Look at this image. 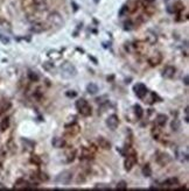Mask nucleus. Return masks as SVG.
Masks as SVG:
<instances>
[{
	"label": "nucleus",
	"mask_w": 189,
	"mask_h": 191,
	"mask_svg": "<svg viewBox=\"0 0 189 191\" xmlns=\"http://www.w3.org/2000/svg\"><path fill=\"white\" fill-rule=\"evenodd\" d=\"M60 71H61V76L64 79H70L74 78L77 75V69L76 66L71 64L70 62H64L63 64H61L60 66Z\"/></svg>",
	"instance_id": "f257e3e1"
},
{
	"label": "nucleus",
	"mask_w": 189,
	"mask_h": 191,
	"mask_svg": "<svg viewBox=\"0 0 189 191\" xmlns=\"http://www.w3.org/2000/svg\"><path fill=\"white\" fill-rule=\"evenodd\" d=\"M21 7L27 16H33L39 9V1L38 0H22Z\"/></svg>",
	"instance_id": "f03ea898"
},
{
	"label": "nucleus",
	"mask_w": 189,
	"mask_h": 191,
	"mask_svg": "<svg viewBox=\"0 0 189 191\" xmlns=\"http://www.w3.org/2000/svg\"><path fill=\"white\" fill-rule=\"evenodd\" d=\"M48 23L49 26L55 27V28H61L63 26V18L59 12H52L48 15Z\"/></svg>",
	"instance_id": "7ed1b4c3"
},
{
	"label": "nucleus",
	"mask_w": 189,
	"mask_h": 191,
	"mask_svg": "<svg viewBox=\"0 0 189 191\" xmlns=\"http://www.w3.org/2000/svg\"><path fill=\"white\" fill-rule=\"evenodd\" d=\"M55 181H56V183L62 185L70 184V182L72 181V174L69 170H63L55 177Z\"/></svg>",
	"instance_id": "20e7f679"
},
{
	"label": "nucleus",
	"mask_w": 189,
	"mask_h": 191,
	"mask_svg": "<svg viewBox=\"0 0 189 191\" xmlns=\"http://www.w3.org/2000/svg\"><path fill=\"white\" fill-rule=\"evenodd\" d=\"M155 161H157V163L159 165H161V167H166L167 164H169L170 161H172V157H170L169 155L167 154V153H157V156H155Z\"/></svg>",
	"instance_id": "39448f33"
},
{
	"label": "nucleus",
	"mask_w": 189,
	"mask_h": 191,
	"mask_svg": "<svg viewBox=\"0 0 189 191\" xmlns=\"http://www.w3.org/2000/svg\"><path fill=\"white\" fill-rule=\"evenodd\" d=\"M136 163H137V154H129V155H126V158H125L124 162L125 170L126 172H131Z\"/></svg>",
	"instance_id": "423d86ee"
},
{
	"label": "nucleus",
	"mask_w": 189,
	"mask_h": 191,
	"mask_svg": "<svg viewBox=\"0 0 189 191\" xmlns=\"http://www.w3.org/2000/svg\"><path fill=\"white\" fill-rule=\"evenodd\" d=\"M79 132H81V126H79L77 122H71V124H69V125H65V133H67L68 135L75 136V135H77Z\"/></svg>",
	"instance_id": "0eeeda50"
},
{
	"label": "nucleus",
	"mask_w": 189,
	"mask_h": 191,
	"mask_svg": "<svg viewBox=\"0 0 189 191\" xmlns=\"http://www.w3.org/2000/svg\"><path fill=\"white\" fill-rule=\"evenodd\" d=\"M133 91H134V93H136V96H137L138 98H144L146 96V93L148 92L147 91V87L143 83H137L136 85L133 86Z\"/></svg>",
	"instance_id": "6e6552de"
},
{
	"label": "nucleus",
	"mask_w": 189,
	"mask_h": 191,
	"mask_svg": "<svg viewBox=\"0 0 189 191\" xmlns=\"http://www.w3.org/2000/svg\"><path fill=\"white\" fill-rule=\"evenodd\" d=\"M118 125H119V118L116 114H111L110 117L106 119V126L110 128L111 131H116Z\"/></svg>",
	"instance_id": "1a4fd4ad"
},
{
	"label": "nucleus",
	"mask_w": 189,
	"mask_h": 191,
	"mask_svg": "<svg viewBox=\"0 0 189 191\" xmlns=\"http://www.w3.org/2000/svg\"><path fill=\"white\" fill-rule=\"evenodd\" d=\"M36 188L38 186V184H31L29 182H27V181H25L24 178H19L15 183H14V189H31V188Z\"/></svg>",
	"instance_id": "9d476101"
},
{
	"label": "nucleus",
	"mask_w": 189,
	"mask_h": 191,
	"mask_svg": "<svg viewBox=\"0 0 189 191\" xmlns=\"http://www.w3.org/2000/svg\"><path fill=\"white\" fill-rule=\"evenodd\" d=\"M162 62V55L161 53H154L148 57V64L151 66H158Z\"/></svg>",
	"instance_id": "9b49d317"
},
{
	"label": "nucleus",
	"mask_w": 189,
	"mask_h": 191,
	"mask_svg": "<svg viewBox=\"0 0 189 191\" xmlns=\"http://www.w3.org/2000/svg\"><path fill=\"white\" fill-rule=\"evenodd\" d=\"M21 145L24 147V149L26 152H33L34 148H35V142L29 140V139H25V138H21Z\"/></svg>",
	"instance_id": "f8f14e48"
},
{
	"label": "nucleus",
	"mask_w": 189,
	"mask_h": 191,
	"mask_svg": "<svg viewBox=\"0 0 189 191\" xmlns=\"http://www.w3.org/2000/svg\"><path fill=\"white\" fill-rule=\"evenodd\" d=\"M175 73H176V69L174 68V66L167 65V66H165V69H163L162 77H163V78L170 79V78H173V77H174Z\"/></svg>",
	"instance_id": "ddd939ff"
},
{
	"label": "nucleus",
	"mask_w": 189,
	"mask_h": 191,
	"mask_svg": "<svg viewBox=\"0 0 189 191\" xmlns=\"http://www.w3.org/2000/svg\"><path fill=\"white\" fill-rule=\"evenodd\" d=\"M48 29H49V27L47 25H43L42 22H35L31 28L33 33H42V32H46Z\"/></svg>",
	"instance_id": "4468645a"
},
{
	"label": "nucleus",
	"mask_w": 189,
	"mask_h": 191,
	"mask_svg": "<svg viewBox=\"0 0 189 191\" xmlns=\"http://www.w3.org/2000/svg\"><path fill=\"white\" fill-rule=\"evenodd\" d=\"M97 143H98V146H99L102 149H104V150L111 149V142L109 140H106L105 138H103V136L97 138Z\"/></svg>",
	"instance_id": "2eb2a0df"
},
{
	"label": "nucleus",
	"mask_w": 189,
	"mask_h": 191,
	"mask_svg": "<svg viewBox=\"0 0 189 191\" xmlns=\"http://www.w3.org/2000/svg\"><path fill=\"white\" fill-rule=\"evenodd\" d=\"M52 145L54 148H57V149H62L67 146V142H65L64 139L62 138H54L52 140Z\"/></svg>",
	"instance_id": "dca6fc26"
},
{
	"label": "nucleus",
	"mask_w": 189,
	"mask_h": 191,
	"mask_svg": "<svg viewBox=\"0 0 189 191\" xmlns=\"http://www.w3.org/2000/svg\"><path fill=\"white\" fill-rule=\"evenodd\" d=\"M32 178L36 181V183H38V182H47V181L49 179V177L47 176V174H45V172H35L32 176Z\"/></svg>",
	"instance_id": "f3484780"
},
{
	"label": "nucleus",
	"mask_w": 189,
	"mask_h": 191,
	"mask_svg": "<svg viewBox=\"0 0 189 191\" xmlns=\"http://www.w3.org/2000/svg\"><path fill=\"white\" fill-rule=\"evenodd\" d=\"M158 41V36L155 33H153V32H151L148 30L147 33H146V42L148 43V44H155Z\"/></svg>",
	"instance_id": "a211bd4d"
},
{
	"label": "nucleus",
	"mask_w": 189,
	"mask_h": 191,
	"mask_svg": "<svg viewBox=\"0 0 189 191\" xmlns=\"http://www.w3.org/2000/svg\"><path fill=\"white\" fill-rule=\"evenodd\" d=\"M167 120H168V118H167V115H165V114H158L157 115V119H155V122H157L158 126H165L166 124H167Z\"/></svg>",
	"instance_id": "6ab92c4d"
},
{
	"label": "nucleus",
	"mask_w": 189,
	"mask_h": 191,
	"mask_svg": "<svg viewBox=\"0 0 189 191\" xmlns=\"http://www.w3.org/2000/svg\"><path fill=\"white\" fill-rule=\"evenodd\" d=\"M11 108V103L8 100H0V115Z\"/></svg>",
	"instance_id": "aec40b11"
},
{
	"label": "nucleus",
	"mask_w": 189,
	"mask_h": 191,
	"mask_svg": "<svg viewBox=\"0 0 189 191\" xmlns=\"http://www.w3.org/2000/svg\"><path fill=\"white\" fill-rule=\"evenodd\" d=\"M147 94H148V98H145V103H147V104H150V105H152V104H154V103H157V100L159 98H158L157 93L154 92H147Z\"/></svg>",
	"instance_id": "412c9836"
},
{
	"label": "nucleus",
	"mask_w": 189,
	"mask_h": 191,
	"mask_svg": "<svg viewBox=\"0 0 189 191\" xmlns=\"http://www.w3.org/2000/svg\"><path fill=\"white\" fill-rule=\"evenodd\" d=\"M177 184H179V179L176 177H170L161 183V185H163V186H173V185H177Z\"/></svg>",
	"instance_id": "4be33fe9"
},
{
	"label": "nucleus",
	"mask_w": 189,
	"mask_h": 191,
	"mask_svg": "<svg viewBox=\"0 0 189 191\" xmlns=\"http://www.w3.org/2000/svg\"><path fill=\"white\" fill-rule=\"evenodd\" d=\"M173 12L174 13H181V12H183L184 11V5H183L181 1H176V2H174V5H173Z\"/></svg>",
	"instance_id": "5701e85b"
},
{
	"label": "nucleus",
	"mask_w": 189,
	"mask_h": 191,
	"mask_svg": "<svg viewBox=\"0 0 189 191\" xmlns=\"http://www.w3.org/2000/svg\"><path fill=\"white\" fill-rule=\"evenodd\" d=\"M9 124H11L9 118H4L2 120H1V122H0V131H1V132L7 131L8 127H9Z\"/></svg>",
	"instance_id": "b1692460"
},
{
	"label": "nucleus",
	"mask_w": 189,
	"mask_h": 191,
	"mask_svg": "<svg viewBox=\"0 0 189 191\" xmlns=\"http://www.w3.org/2000/svg\"><path fill=\"white\" fill-rule=\"evenodd\" d=\"M170 128L173 129V132H179L181 129V121L179 119H174L170 124Z\"/></svg>",
	"instance_id": "393cba45"
},
{
	"label": "nucleus",
	"mask_w": 189,
	"mask_h": 191,
	"mask_svg": "<svg viewBox=\"0 0 189 191\" xmlns=\"http://www.w3.org/2000/svg\"><path fill=\"white\" fill-rule=\"evenodd\" d=\"M78 112L81 113V115H83V117H89V115H91V107L88 104V105H85L83 108H81Z\"/></svg>",
	"instance_id": "a878e982"
},
{
	"label": "nucleus",
	"mask_w": 189,
	"mask_h": 191,
	"mask_svg": "<svg viewBox=\"0 0 189 191\" xmlns=\"http://www.w3.org/2000/svg\"><path fill=\"white\" fill-rule=\"evenodd\" d=\"M28 78H29V80L33 82V83H36V82H39L40 76H39V73H38L29 70V71H28Z\"/></svg>",
	"instance_id": "bb28decb"
},
{
	"label": "nucleus",
	"mask_w": 189,
	"mask_h": 191,
	"mask_svg": "<svg viewBox=\"0 0 189 191\" xmlns=\"http://www.w3.org/2000/svg\"><path fill=\"white\" fill-rule=\"evenodd\" d=\"M86 91L89 94H96L98 92V86L95 83H90L89 85L86 86Z\"/></svg>",
	"instance_id": "cd10ccee"
},
{
	"label": "nucleus",
	"mask_w": 189,
	"mask_h": 191,
	"mask_svg": "<svg viewBox=\"0 0 189 191\" xmlns=\"http://www.w3.org/2000/svg\"><path fill=\"white\" fill-rule=\"evenodd\" d=\"M76 149H69L68 152H67V161L68 162H72L74 160H75V157H76Z\"/></svg>",
	"instance_id": "c85d7f7f"
},
{
	"label": "nucleus",
	"mask_w": 189,
	"mask_h": 191,
	"mask_svg": "<svg viewBox=\"0 0 189 191\" xmlns=\"http://www.w3.org/2000/svg\"><path fill=\"white\" fill-rule=\"evenodd\" d=\"M133 108H134V114H136V117L138 119H141L143 118V114H144V110L141 108V106L136 104V105L133 106Z\"/></svg>",
	"instance_id": "c756f323"
},
{
	"label": "nucleus",
	"mask_w": 189,
	"mask_h": 191,
	"mask_svg": "<svg viewBox=\"0 0 189 191\" xmlns=\"http://www.w3.org/2000/svg\"><path fill=\"white\" fill-rule=\"evenodd\" d=\"M85 105H88V101L85 100V99L81 98V99H77L76 100V103H75V106H76V108H77V111H79L81 108H83Z\"/></svg>",
	"instance_id": "7c9ffc66"
},
{
	"label": "nucleus",
	"mask_w": 189,
	"mask_h": 191,
	"mask_svg": "<svg viewBox=\"0 0 189 191\" xmlns=\"http://www.w3.org/2000/svg\"><path fill=\"white\" fill-rule=\"evenodd\" d=\"M141 172H143V175L145 176V177H151V176H152V168L150 167V164L144 165Z\"/></svg>",
	"instance_id": "2f4dec72"
},
{
	"label": "nucleus",
	"mask_w": 189,
	"mask_h": 191,
	"mask_svg": "<svg viewBox=\"0 0 189 191\" xmlns=\"http://www.w3.org/2000/svg\"><path fill=\"white\" fill-rule=\"evenodd\" d=\"M152 135H153L154 140H160V138H161V131L159 128H157V127H154L152 129Z\"/></svg>",
	"instance_id": "473e14b6"
},
{
	"label": "nucleus",
	"mask_w": 189,
	"mask_h": 191,
	"mask_svg": "<svg viewBox=\"0 0 189 191\" xmlns=\"http://www.w3.org/2000/svg\"><path fill=\"white\" fill-rule=\"evenodd\" d=\"M7 148H8V150L12 153V154H14V153L16 152V147L14 145L13 140H9V141L7 142Z\"/></svg>",
	"instance_id": "72a5a7b5"
},
{
	"label": "nucleus",
	"mask_w": 189,
	"mask_h": 191,
	"mask_svg": "<svg viewBox=\"0 0 189 191\" xmlns=\"http://www.w3.org/2000/svg\"><path fill=\"white\" fill-rule=\"evenodd\" d=\"M48 56H49L50 58H53V59H60V58H61V53L53 50V51H49V53H48Z\"/></svg>",
	"instance_id": "f704fd0d"
},
{
	"label": "nucleus",
	"mask_w": 189,
	"mask_h": 191,
	"mask_svg": "<svg viewBox=\"0 0 189 191\" xmlns=\"http://www.w3.org/2000/svg\"><path fill=\"white\" fill-rule=\"evenodd\" d=\"M116 189H117V190H126V189H127V183H126L125 181H120V182H118Z\"/></svg>",
	"instance_id": "c9c22d12"
},
{
	"label": "nucleus",
	"mask_w": 189,
	"mask_h": 191,
	"mask_svg": "<svg viewBox=\"0 0 189 191\" xmlns=\"http://www.w3.org/2000/svg\"><path fill=\"white\" fill-rule=\"evenodd\" d=\"M31 162L36 165H40L41 164V157L38 156V155H33L32 157H31Z\"/></svg>",
	"instance_id": "e433bc0d"
},
{
	"label": "nucleus",
	"mask_w": 189,
	"mask_h": 191,
	"mask_svg": "<svg viewBox=\"0 0 189 191\" xmlns=\"http://www.w3.org/2000/svg\"><path fill=\"white\" fill-rule=\"evenodd\" d=\"M0 42H1L2 44H8V43H9V39L7 37L6 35H4L2 33H0Z\"/></svg>",
	"instance_id": "4c0bfd02"
},
{
	"label": "nucleus",
	"mask_w": 189,
	"mask_h": 191,
	"mask_svg": "<svg viewBox=\"0 0 189 191\" xmlns=\"http://www.w3.org/2000/svg\"><path fill=\"white\" fill-rule=\"evenodd\" d=\"M42 68H43L45 70H52V69H54V64H53V63H49V62H46V63L42 64Z\"/></svg>",
	"instance_id": "58836bf2"
},
{
	"label": "nucleus",
	"mask_w": 189,
	"mask_h": 191,
	"mask_svg": "<svg viewBox=\"0 0 189 191\" xmlns=\"http://www.w3.org/2000/svg\"><path fill=\"white\" fill-rule=\"evenodd\" d=\"M125 49H126V51H129V53H132V51H134V48H133V44L132 43H125Z\"/></svg>",
	"instance_id": "ea45409f"
},
{
	"label": "nucleus",
	"mask_w": 189,
	"mask_h": 191,
	"mask_svg": "<svg viewBox=\"0 0 189 191\" xmlns=\"http://www.w3.org/2000/svg\"><path fill=\"white\" fill-rule=\"evenodd\" d=\"M110 189V186L107 184H96L95 185V189Z\"/></svg>",
	"instance_id": "a19ab883"
},
{
	"label": "nucleus",
	"mask_w": 189,
	"mask_h": 191,
	"mask_svg": "<svg viewBox=\"0 0 189 191\" xmlns=\"http://www.w3.org/2000/svg\"><path fill=\"white\" fill-rule=\"evenodd\" d=\"M65 94H67L68 97H72V98L77 96V93L75 92V91H67V93H65Z\"/></svg>",
	"instance_id": "79ce46f5"
},
{
	"label": "nucleus",
	"mask_w": 189,
	"mask_h": 191,
	"mask_svg": "<svg viewBox=\"0 0 189 191\" xmlns=\"http://www.w3.org/2000/svg\"><path fill=\"white\" fill-rule=\"evenodd\" d=\"M129 11V7L127 6H123L122 7V9H120V12H119V15H124L125 12H127Z\"/></svg>",
	"instance_id": "37998d69"
},
{
	"label": "nucleus",
	"mask_w": 189,
	"mask_h": 191,
	"mask_svg": "<svg viewBox=\"0 0 189 191\" xmlns=\"http://www.w3.org/2000/svg\"><path fill=\"white\" fill-rule=\"evenodd\" d=\"M131 28H132V22H131V21L126 22V23H125V29H129V30H130Z\"/></svg>",
	"instance_id": "c03bdc74"
},
{
	"label": "nucleus",
	"mask_w": 189,
	"mask_h": 191,
	"mask_svg": "<svg viewBox=\"0 0 189 191\" xmlns=\"http://www.w3.org/2000/svg\"><path fill=\"white\" fill-rule=\"evenodd\" d=\"M183 82H184V85H188V84H189V77H188V75H186V76H184V78H183Z\"/></svg>",
	"instance_id": "a18cd8bd"
},
{
	"label": "nucleus",
	"mask_w": 189,
	"mask_h": 191,
	"mask_svg": "<svg viewBox=\"0 0 189 191\" xmlns=\"http://www.w3.org/2000/svg\"><path fill=\"white\" fill-rule=\"evenodd\" d=\"M89 58L91 59V61H92V62H93V63H95V64H97V63H98V62H97V59L95 58V57H92V56H89Z\"/></svg>",
	"instance_id": "49530a36"
},
{
	"label": "nucleus",
	"mask_w": 189,
	"mask_h": 191,
	"mask_svg": "<svg viewBox=\"0 0 189 191\" xmlns=\"http://www.w3.org/2000/svg\"><path fill=\"white\" fill-rule=\"evenodd\" d=\"M0 189H6V186H5L4 184H1V183H0Z\"/></svg>",
	"instance_id": "de8ad7c7"
},
{
	"label": "nucleus",
	"mask_w": 189,
	"mask_h": 191,
	"mask_svg": "<svg viewBox=\"0 0 189 191\" xmlns=\"http://www.w3.org/2000/svg\"><path fill=\"white\" fill-rule=\"evenodd\" d=\"M98 1H99V0H95V2H98Z\"/></svg>",
	"instance_id": "09e8293b"
}]
</instances>
